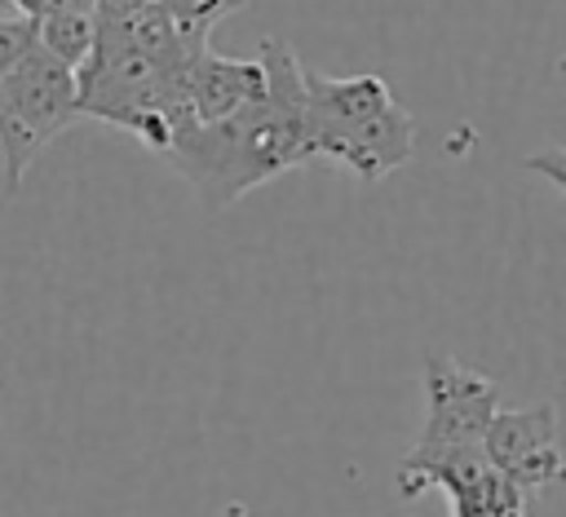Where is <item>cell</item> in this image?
<instances>
[{
  "label": "cell",
  "instance_id": "obj_1",
  "mask_svg": "<svg viewBox=\"0 0 566 517\" xmlns=\"http://www.w3.org/2000/svg\"><path fill=\"white\" fill-rule=\"evenodd\" d=\"M265 88L256 102L239 106L212 124H186L168 141V163L199 190L203 208H230L270 177L305 163V84L292 44L261 40Z\"/></svg>",
  "mask_w": 566,
  "mask_h": 517
},
{
  "label": "cell",
  "instance_id": "obj_2",
  "mask_svg": "<svg viewBox=\"0 0 566 517\" xmlns=\"http://www.w3.org/2000/svg\"><path fill=\"white\" fill-rule=\"evenodd\" d=\"M305 84V159H332L358 181H380L416 150V119L380 75H318Z\"/></svg>",
  "mask_w": 566,
  "mask_h": 517
},
{
  "label": "cell",
  "instance_id": "obj_3",
  "mask_svg": "<svg viewBox=\"0 0 566 517\" xmlns=\"http://www.w3.org/2000/svg\"><path fill=\"white\" fill-rule=\"evenodd\" d=\"M75 106L80 115L137 137L159 155L168 150L172 133L186 124L181 80L159 71L137 49L124 18H97L93 44L75 66Z\"/></svg>",
  "mask_w": 566,
  "mask_h": 517
},
{
  "label": "cell",
  "instance_id": "obj_4",
  "mask_svg": "<svg viewBox=\"0 0 566 517\" xmlns=\"http://www.w3.org/2000/svg\"><path fill=\"white\" fill-rule=\"evenodd\" d=\"M500 411V384L464 362L433 354L424 362V429L398 468V495L416 499L429 490L433 473L455 460L482 455V433Z\"/></svg>",
  "mask_w": 566,
  "mask_h": 517
},
{
  "label": "cell",
  "instance_id": "obj_5",
  "mask_svg": "<svg viewBox=\"0 0 566 517\" xmlns=\"http://www.w3.org/2000/svg\"><path fill=\"white\" fill-rule=\"evenodd\" d=\"M80 119L75 71L57 62L40 40L0 75V159L9 194L22 186L35 155Z\"/></svg>",
  "mask_w": 566,
  "mask_h": 517
},
{
  "label": "cell",
  "instance_id": "obj_6",
  "mask_svg": "<svg viewBox=\"0 0 566 517\" xmlns=\"http://www.w3.org/2000/svg\"><path fill=\"white\" fill-rule=\"evenodd\" d=\"M486 464L509 477L522 495L548 490L562 477V446H557V411L548 402L495 411L482 433Z\"/></svg>",
  "mask_w": 566,
  "mask_h": 517
},
{
  "label": "cell",
  "instance_id": "obj_7",
  "mask_svg": "<svg viewBox=\"0 0 566 517\" xmlns=\"http://www.w3.org/2000/svg\"><path fill=\"white\" fill-rule=\"evenodd\" d=\"M265 88L261 62L256 57H221L212 49L195 53L186 75H181V106H186V124H212L234 115L239 106L256 102ZM181 124V128H186Z\"/></svg>",
  "mask_w": 566,
  "mask_h": 517
},
{
  "label": "cell",
  "instance_id": "obj_8",
  "mask_svg": "<svg viewBox=\"0 0 566 517\" xmlns=\"http://www.w3.org/2000/svg\"><path fill=\"white\" fill-rule=\"evenodd\" d=\"M429 490H442L451 517H531V495H522L509 477H500L486 455H469L433 473Z\"/></svg>",
  "mask_w": 566,
  "mask_h": 517
},
{
  "label": "cell",
  "instance_id": "obj_9",
  "mask_svg": "<svg viewBox=\"0 0 566 517\" xmlns=\"http://www.w3.org/2000/svg\"><path fill=\"white\" fill-rule=\"evenodd\" d=\"M93 27H97L93 9H57V13L35 18V40H40L57 62H66V66L75 71V66L84 62L88 44H93Z\"/></svg>",
  "mask_w": 566,
  "mask_h": 517
},
{
  "label": "cell",
  "instance_id": "obj_10",
  "mask_svg": "<svg viewBox=\"0 0 566 517\" xmlns=\"http://www.w3.org/2000/svg\"><path fill=\"white\" fill-rule=\"evenodd\" d=\"M150 4H159L181 31H190V35H212V27L221 22V18H230L234 9H243L248 0H150Z\"/></svg>",
  "mask_w": 566,
  "mask_h": 517
},
{
  "label": "cell",
  "instance_id": "obj_11",
  "mask_svg": "<svg viewBox=\"0 0 566 517\" xmlns=\"http://www.w3.org/2000/svg\"><path fill=\"white\" fill-rule=\"evenodd\" d=\"M35 44V22L27 13H0V75Z\"/></svg>",
  "mask_w": 566,
  "mask_h": 517
},
{
  "label": "cell",
  "instance_id": "obj_12",
  "mask_svg": "<svg viewBox=\"0 0 566 517\" xmlns=\"http://www.w3.org/2000/svg\"><path fill=\"white\" fill-rule=\"evenodd\" d=\"M142 4H150V0H93V18H124Z\"/></svg>",
  "mask_w": 566,
  "mask_h": 517
}]
</instances>
